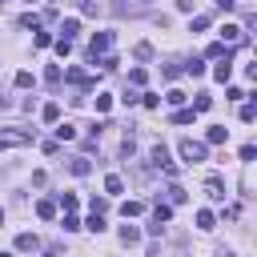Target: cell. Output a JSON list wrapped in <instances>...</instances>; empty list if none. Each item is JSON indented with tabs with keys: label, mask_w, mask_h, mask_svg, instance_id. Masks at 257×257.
<instances>
[{
	"label": "cell",
	"mask_w": 257,
	"mask_h": 257,
	"mask_svg": "<svg viewBox=\"0 0 257 257\" xmlns=\"http://www.w3.org/2000/svg\"><path fill=\"white\" fill-rule=\"evenodd\" d=\"M165 77H169V81L181 77V60H169V64H165Z\"/></svg>",
	"instance_id": "cell-29"
},
{
	"label": "cell",
	"mask_w": 257,
	"mask_h": 257,
	"mask_svg": "<svg viewBox=\"0 0 257 257\" xmlns=\"http://www.w3.org/2000/svg\"><path fill=\"white\" fill-rule=\"evenodd\" d=\"M56 137L60 141H77V125H56Z\"/></svg>",
	"instance_id": "cell-18"
},
{
	"label": "cell",
	"mask_w": 257,
	"mask_h": 257,
	"mask_svg": "<svg viewBox=\"0 0 257 257\" xmlns=\"http://www.w3.org/2000/svg\"><path fill=\"white\" fill-rule=\"evenodd\" d=\"M169 201H173V205H185V189H181V185L169 189Z\"/></svg>",
	"instance_id": "cell-30"
},
{
	"label": "cell",
	"mask_w": 257,
	"mask_h": 257,
	"mask_svg": "<svg viewBox=\"0 0 257 257\" xmlns=\"http://www.w3.org/2000/svg\"><path fill=\"white\" fill-rule=\"evenodd\" d=\"M149 161H153V165H157L161 173H169V177H177V161L169 157V149H165V145H153V149H149Z\"/></svg>",
	"instance_id": "cell-3"
},
{
	"label": "cell",
	"mask_w": 257,
	"mask_h": 257,
	"mask_svg": "<svg viewBox=\"0 0 257 257\" xmlns=\"http://www.w3.org/2000/svg\"><path fill=\"white\" fill-rule=\"evenodd\" d=\"M69 169H73V177H88L92 165H88V157H73V161H69Z\"/></svg>",
	"instance_id": "cell-7"
},
{
	"label": "cell",
	"mask_w": 257,
	"mask_h": 257,
	"mask_svg": "<svg viewBox=\"0 0 257 257\" xmlns=\"http://www.w3.org/2000/svg\"><path fill=\"white\" fill-rule=\"evenodd\" d=\"M193 117H197V113H193V109H181V113H173V125H189Z\"/></svg>",
	"instance_id": "cell-27"
},
{
	"label": "cell",
	"mask_w": 257,
	"mask_h": 257,
	"mask_svg": "<svg viewBox=\"0 0 257 257\" xmlns=\"http://www.w3.org/2000/svg\"><path fill=\"white\" fill-rule=\"evenodd\" d=\"M85 225H88V229H92V233H105V217H101V213H92V217H88Z\"/></svg>",
	"instance_id": "cell-22"
},
{
	"label": "cell",
	"mask_w": 257,
	"mask_h": 257,
	"mask_svg": "<svg viewBox=\"0 0 257 257\" xmlns=\"http://www.w3.org/2000/svg\"><path fill=\"white\" fill-rule=\"evenodd\" d=\"M141 209H145V205H141V201H125V205H121V213H125V217H137V213H141Z\"/></svg>",
	"instance_id": "cell-23"
},
{
	"label": "cell",
	"mask_w": 257,
	"mask_h": 257,
	"mask_svg": "<svg viewBox=\"0 0 257 257\" xmlns=\"http://www.w3.org/2000/svg\"><path fill=\"white\" fill-rule=\"evenodd\" d=\"M109 105H113V96L109 92H96V113H109Z\"/></svg>",
	"instance_id": "cell-25"
},
{
	"label": "cell",
	"mask_w": 257,
	"mask_h": 257,
	"mask_svg": "<svg viewBox=\"0 0 257 257\" xmlns=\"http://www.w3.org/2000/svg\"><path fill=\"white\" fill-rule=\"evenodd\" d=\"M121 241L125 245H137L141 241V229H137V225H121Z\"/></svg>",
	"instance_id": "cell-9"
},
{
	"label": "cell",
	"mask_w": 257,
	"mask_h": 257,
	"mask_svg": "<svg viewBox=\"0 0 257 257\" xmlns=\"http://www.w3.org/2000/svg\"><path fill=\"white\" fill-rule=\"evenodd\" d=\"M8 105H12V101H8V96H4V92H0V109H8Z\"/></svg>",
	"instance_id": "cell-39"
},
{
	"label": "cell",
	"mask_w": 257,
	"mask_h": 257,
	"mask_svg": "<svg viewBox=\"0 0 257 257\" xmlns=\"http://www.w3.org/2000/svg\"><path fill=\"white\" fill-rule=\"evenodd\" d=\"M237 41H241V28L237 24H225L221 28V44H237Z\"/></svg>",
	"instance_id": "cell-8"
},
{
	"label": "cell",
	"mask_w": 257,
	"mask_h": 257,
	"mask_svg": "<svg viewBox=\"0 0 257 257\" xmlns=\"http://www.w3.org/2000/svg\"><path fill=\"white\" fill-rule=\"evenodd\" d=\"M165 101L177 109V105H185V92H181V88H169V96H165Z\"/></svg>",
	"instance_id": "cell-28"
},
{
	"label": "cell",
	"mask_w": 257,
	"mask_h": 257,
	"mask_svg": "<svg viewBox=\"0 0 257 257\" xmlns=\"http://www.w3.org/2000/svg\"><path fill=\"white\" fill-rule=\"evenodd\" d=\"M109 48H113V32H96V37H92V44H88V60L96 64V60H101Z\"/></svg>",
	"instance_id": "cell-4"
},
{
	"label": "cell",
	"mask_w": 257,
	"mask_h": 257,
	"mask_svg": "<svg viewBox=\"0 0 257 257\" xmlns=\"http://www.w3.org/2000/svg\"><path fill=\"white\" fill-rule=\"evenodd\" d=\"M60 32H64V41H73L77 32H81V20H64V24H60Z\"/></svg>",
	"instance_id": "cell-19"
},
{
	"label": "cell",
	"mask_w": 257,
	"mask_h": 257,
	"mask_svg": "<svg viewBox=\"0 0 257 257\" xmlns=\"http://www.w3.org/2000/svg\"><path fill=\"white\" fill-rule=\"evenodd\" d=\"M205 193H209L213 201H221V197H225V185H221L217 177H209V181H205Z\"/></svg>",
	"instance_id": "cell-10"
},
{
	"label": "cell",
	"mask_w": 257,
	"mask_h": 257,
	"mask_svg": "<svg viewBox=\"0 0 257 257\" xmlns=\"http://www.w3.org/2000/svg\"><path fill=\"white\" fill-rule=\"evenodd\" d=\"M141 105H145V109H157V105H161V96H157V92H145V96H141Z\"/></svg>",
	"instance_id": "cell-32"
},
{
	"label": "cell",
	"mask_w": 257,
	"mask_h": 257,
	"mask_svg": "<svg viewBox=\"0 0 257 257\" xmlns=\"http://www.w3.org/2000/svg\"><path fill=\"white\" fill-rule=\"evenodd\" d=\"M37 24H41V16H32V12H28V16H20V28H37Z\"/></svg>",
	"instance_id": "cell-36"
},
{
	"label": "cell",
	"mask_w": 257,
	"mask_h": 257,
	"mask_svg": "<svg viewBox=\"0 0 257 257\" xmlns=\"http://www.w3.org/2000/svg\"><path fill=\"white\" fill-rule=\"evenodd\" d=\"M32 85H37V77H32L28 69H20V73H16V88H32Z\"/></svg>",
	"instance_id": "cell-17"
},
{
	"label": "cell",
	"mask_w": 257,
	"mask_h": 257,
	"mask_svg": "<svg viewBox=\"0 0 257 257\" xmlns=\"http://www.w3.org/2000/svg\"><path fill=\"white\" fill-rule=\"evenodd\" d=\"M128 81H133V85H145V81H149V73H145V69H133V73H128Z\"/></svg>",
	"instance_id": "cell-33"
},
{
	"label": "cell",
	"mask_w": 257,
	"mask_h": 257,
	"mask_svg": "<svg viewBox=\"0 0 257 257\" xmlns=\"http://www.w3.org/2000/svg\"><path fill=\"white\" fill-rule=\"evenodd\" d=\"M37 217L52 221V217H56V205H52V201H37Z\"/></svg>",
	"instance_id": "cell-15"
},
{
	"label": "cell",
	"mask_w": 257,
	"mask_h": 257,
	"mask_svg": "<svg viewBox=\"0 0 257 257\" xmlns=\"http://www.w3.org/2000/svg\"><path fill=\"white\" fill-rule=\"evenodd\" d=\"M169 217H173V209H169V205H161V201H157V209H153V221H157V225H165Z\"/></svg>",
	"instance_id": "cell-16"
},
{
	"label": "cell",
	"mask_w": 257,
	"mask_h": 257,
	"mask_svg": "<svg viewBox=\"0 0 257 257\" xmlns=\"http://www.w3.org/2000/svg\"><path fill=\"white\" fill-rule=\"evenodd\" d=\"M213 225H217V217H213L209 209H201V213H197V229H205V233H209Z\"/></svg>",
	"instance_id": "cell-13"
},
{
	"label": "cell",
	"mask_w": 257,
	"mask_h": 257,
	"mask_svg": "<svg viewBox=\"0 0 257 257\" xmlns=\"http://www.w3.org/2000/svg\"><path fill=\"white\" fill-rule=\"evenodd\" d=\"M253 117H257V109H253V105H241V121H245V125H253Z\"/></svg>",
	"instance_id": "cell-34"
},
{
	"label": "cell",
	"mask_w": 257,
	"mask_h": 257,
	"mask_svg": "<svg viewBox=\"0 0 257 257\" xmlns=\"http://www.w3.org/2000/svg\"><path fill=\"white\" fill-rule=\"evenodd\" d=\"M185 73H189V77H201V73H205V64L193 56V60H185Z\"/></svg>",
	"instance_id": "cell-21"
},
{
	"label": "cell",
	"mask_w": 257,
	"mask_h": 257,
	"mask_svg": "<svg viewBox=\"0 0 257 257\" xmlns=\"http://www.w3.org/2000/svg\"><path fill=\"white\" fill-rule=\"evenodd\" d=\"M233 4H237V0H217V8H225V12H229Z\"/></svg>",
	"instance_id": "cell-37"
},
{
	"label": "cell",
	"mask_w": 257,
	"mask_h": 257,
	"mask_svg": "<svg viewBox=\"0 0 257 257\" xmlns=\"http://www.w3.org/2000/svg\"><path fill=\"white\" fill-rule=\"evenodd\" d=\"M60 205H64V213H73L77 209V193H60Z\"/></svg>",
	"instance_id": "cell-26"
},
{
	"label": "cell",
	"mask_w": 257,
	"mask_h": 257,
	"mask_svg": "<svg viewBox=\"0 0 257 257\" xmlns=\"http://www.w3.org/2000/svg\"><path fill=\"white\" fill-rule=\"evenodd\" d=\"M177 149H181V157L189 161V165H197V161H205V157H209V145H205V141H193V137H185Z\"/></svg>",
	"instance_id": "cell-2"
},
{
	"label": "cell",
	"mask_w": 257,
	"mask_h": 257,
	"mask_svg": "<svg viewBox=\"0 0 257 257\" xmlns=\"http://www.w3.org/2000/svg\"><path fill=\"white\" fill-rule=\"evenodd\" d=\"M16 249H20V253H37V249H41V241L32 237V233H20V237H16Z\"/></svg>",
	"instance_id": "cell-5"
},
{
	"label": "cell",
	"mask_w": 257,
	"mask_h": 257,
	"mask_svg": "<svg viewBox=\"0 0 257 257\" xmlns=\"http://www.w3.org/2000/svg\"><path fill=\"white\" fill-rule=\"evenodd\" d=\"M60 77H64V73H60V64H48V73H44V81H48V85H60Z\"/></svg>",
	"instance_id": "cell-24"
},
{
	"label": "cell",
	"mask_w": 257,
	"mask_h": 257,
	"mask_svg": "<svg viewBox=\"0 0 257 257\" xmlns=\"http://www.w3.org/2000/svg\"><path fill=\"white\" fill-rule=\"evenodd\" d=\"M105 189H109V193H125V181H121L117 173H109V177H105Z\"/></svg>",
	"instance_id": "cell-20"
},
{
	"label": "cell",
	"mask_w": 257,
	"mask_h": 257,
	"mask_svg": "<svg viewBox=\"0 0 257 257\" xmlns=\"http://www.w3.org/2000/svg\"><path fill=\"white\" fill-rule=\"evenodd\" d=\"M85 16H96V12H101V4H96V0H85V8H81Z\"/></svg>",
	"instance_id": "cell-35"
},
{
	"label": "cell",
	"mask_w": 257,
	"mask_h": 257,
	"mask_svg": "<svg viewBox=\"0 0 257 257\" xmlns=\"http://www.w3.org/2000/svg\"><path fill=\"white\" fill-rule=\"evenodd\" d=\"M213 77H217V81L225 85V81H229V77H233V64H229V60H221V64H217V69H213Z\"/></svg>",
	"instance_id": "cell-14"
},
{
	"label": "cell",
	"mask_w": 257,
	"mask_h": 257,
	"mask_svg": "<svg viewBox=\"0 0 257 257\" xmlns=\"http://www.w3.org/2000/svg\"><path fill=\"white\" fill-rule=\"evenodd\" d=\"M41 117H44L48 125H56V121H60V105H56V101H48V105L41 109Z\"/></svg>",
	"instance_id": "cell-11"
},
{
	"label": "cell",
	"mask_w": 257,
	"mask_h": 257,
	"mask_svg": "<svg viewBox=\"0 0 257 257\" xmlns=\"http://www.w3.org/2000/svg\"><path fill=\"white\" fill-rule=\"evenodd\" d=\"M24 145H32L28 128H0V149H24Z\"/></svg>",
	"instance_id": "cell-1"
},
{
	"label": "cell",
	"mask_w": 257,
	"mask_h": 257,
	"mask_svg": "<svg viewBox=\"0 0 257 257\" xmlns=\"http://www.w3.org/2000/svg\"><path fill=\"white\" fill-rule=\"evenodd\" d=\"M177 4H181V12H193V0H177Z\"/></svg>",
	"instance_id": "cell-38"
},
{
	"label": "cell",
	"mask_w": 257,
	"mask_h": 257,
	"mask_svg": "<svg viewBox=\"0 0 257 257\" xmlns=\"http://www.w3.org/2000/svg\"><path fill=\"white\" fill-rule=\"evenodd\" d=\"M0 225H4V209H0Z\"/></svg>",
	"instance_id": "cell-40"
},
{
	"label": "cell",
	"mask_w": 257,
	"mask_h": 257,
	"mask_svg": "<svg viewBox=\"0 0 257 257\" xmlns=\"http://www.w3.org/2000/svg\"><path fill=\"white\" fill-rule=\"evenodd\" d=\"M225 137H229V128H225V125H213L209 133H205V141H209V145H225Z\"/></svg>",
	"instance_id": "cell-6"
},
{
	"label": "cell",
	"mask_w": 257,
	"mask_h": 257,
	"mask_svg": "<svg viewBox=\"0 0 257 257\" xmlns=\"http://www.w3.org/2000/svg\"><path fill=\"white\" fill-rule=\"evenodd\" d=\"M60 225H64V233H73V229H81V221H77L73 213H64V221H60Z\"/></svg>",
	"instance_id": "cell-31"
},
{
	"label": "cell",
	"mask_w": 257,
	"mask_h": 257,
	"mask_svg": "<svg viewBox=\"0 0 257 257\" xmlns=\"http://www.w3.org/2000/svg\"><path fill=\"white\" fill-rule=\"evenodd\" d=\"M213 109V96L209 92H197V101H193V113H209Z\"/></svg>",
	"instance_id": "cell-12"
}]
</instances>
